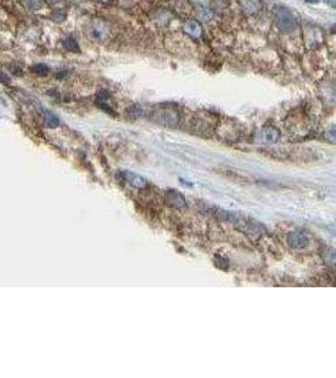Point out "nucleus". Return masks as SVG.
<instances>
[{"label":"nucleus","mask_w":336,"mask_h":378,"mask_svg":"<svg viewBox=\"0 0 336 378\" xmlns=\"http://www.w3.org/2000/svg\"><path fill=\"white\" fill-rule=\"evenodd\" d=\"M97 2H102V3H107V2H110V0H97Z\"/></svg>","instance_id":"412c9836"},{"label":"nucleus","mask_w":336,"mask_h":378,"mask_svg":"<svg viewBox=\"0 0 336 378\" xmlns=\"http://www.w3.org/2000/svg\"><path fill=\"white\" fill-rule=\"evenodd\" d=\"M241 5L246 14H256L262 9L261 0H241Z\"/></svg>","instance_id":"1a4fd4ad"},{"label":"nucleus","mask_w":336,"mask_h":378,"mask_svg":"<svg viewBox=\"0 0 336 378\" xmlns=\"http://www.w3.org/2000/svg\"><path fill=\"white\" fill-rule=\"evenodd\" d=\"M279 139V131L273 126H266L256 135V141L263 144H275Z\"/></svg>","instance_id":"39448f33"},{"label":"nucleus","mask_w":336,"mask_h":378,"mask_svg":"<svg viewBox=\"0 0 336 378\" xmlns=\"http://www.w3.org/2000/svg\"><path fill=\"white\" fill-rule=\"evenodd\" d=\"M273 18H275L277 28L282 33H292L294 31H296V18L292 14L291 10H289L287 8L282 7V5H277L273 8Z\"/></svg>","instance_id":"f03ea898"},{"label":"nucleus","mask_w":336,"mask_h":378,"mask_svg":"<svg viewBox=\"0 0 336 378\" xmlns=\"http://www.w3.org/2000/svg\"><path fill=\"white\" fill-rule=\"evenodd\" d=\"M321 256L326 266H329L332 270H336V251L332 250V248L325 247L322 248Z\"/></svg>","instance_id":"9d476101"},{"label":"nucleus","mask_w":336,"mask_h":378,"mask_svg":"<svg viewBox=\"0 0 336 378\" xmlns=\"http://www.w3.org/2000/svg\"><path fill=\"white\" fill-rule=\"evenodd\" d=\"M183 29H184V32L188 34V36L194 38V39H199V38H201V33H203L200 24H199L197 20H192V19L185 21Z\"/></svg>","instance_id":"6e6552de"},{"label":"nucleus","mask_w":336,"mask_h":378,"mask_svg":"<svg viewBox=\"0 0 336 378\" xmlns=\"http://www.w3.org/2000/svg\"><path fill=\"white\" fill-rule=\"evenodd\" d=\"M50 17H52L53 20L58 21V23H60V21H63L64 19H66L67 14H66V12H64L63 9H55L52 12V14H50Z\"/></svg>","instance_id":"f3484780"},{"label":"nucleus","mask_w":336,"mask_h":378,"mask_svg":"<svg viewBox=\"0 0 336 378\" xmlns=\"http://www.w3.org/2000/svg\"><path fill=\"white\" fill-rule=\"evenodd\" d=\"M31 69L33 72H36V74H42V75L47 74V72L49 71V69H48V67L45 66L44 63H37V64H34V66L31 67Z\"/></svg>","instance_id":"a211bd4d"},{"label":"nucleus","mask_w":336,"mask_h":378,"mask_svg":"<svg viewBox=\"0 0 336 378\" xmlns=\"http://www.w3.org/2000/svg\"><path fill=\"white\" fill-rule=\"evenodd\" d=\"M121 175H122V179L134 188L142 189L147 185V180L145 179L144 177H141V175L136 174V173L122 172L121 173Z\"/></svg>","instance_id":"0eeeda50"},{"label":"nucleus","mask_w":336,"mask_h":378,"mask_svg":"<svg viewBox=\"0 0 336 378\" xmlns=\"http://www.w3.org/2000/svg\"><path fill=\"white\" fill-rule=\"evenodd\" d=\"M306 33L311 34V37H305V38L307 42H313V47H315V45L320 44V43L322 42L321 31H320L319 28H316V27H314V26L308 27V28L306 29Z\"/></svg>","instance_id":"9b49d317"},{"label":"nucleus","mask_w":336,"mask_h":378,"mask_svg":"<svg viewBox=\"0 0 336 378\" xmlns=\"http://www.w3.org/2000/svg\"><path fill=\"white\" fill-rule=\"evenodd\" d=\"M287 244L294 250H302L308 245V239L303 232L292 231L287 234Z\"/></svg>","instance_id":"423d86ee"},{"label":"nucleus","mask_w":336,"mask_h":378,"mask_svg":"<svg viewBox=\"0 0 336 378\" xmlns=\"http://www.w3.org/2000/svg\"><path fill=\"white\" fill-rule=\"evenodd\" d=\"M151 120L154 121V123L159 124V125L173 128V126L178 125V123L180 121V115L176 110L163 107V109L157 110V111L152 112Z\"/></svg>","instance_id":"7ed1b4c3"},{"label":"nucleus","mask_w":336,"mask_h":378,"mask_svg":"<svg viewBox=\"0 0 336 378\" xmlns=\"http://www.w3.org/2000/svg\"><path fill=\"white\" fill-rule=\"evenodd\" d=\"M194 3H198V4H203V3H206V0H193Z\"/></svg>","instance_id":"aec40b11"},{"label":"nucleus","mask_w":336,"mask_h":378,"mask_svg":"<svg viewBox=\"0 0 336 378\" xmlns=\"http://www.w3.org/2000/svg\"><path fill=\"white\" fill-rule=\"evenodd\" d=\"M198 15H199V18H200V19H203V20L208 21V20H211L212 18H213V12H212V10L209 9V8L201 7V8H199Z\"/></svg>","instance_id":"2eb2a0df"},{"label":"nucleus","mask_w":336,"mask_h":378,"mask_svg":"<svg viewBox=\"0 0 336 378\" xmlns=\"http://www.w3.org/2000/svg\"><path fill=\"white\" fill-rule=\"evenodd\" d=\"M63 47L66 48L68 52H76V53L80 52L79 43H77V40L72 37H68L67 39L63 40Z\"/></svg>","instance_id":"ddd939ff"},{"label":"nucleus","mask_w":336,"mask_h":378,"mask_svg":"<svg viewBox=\"0 0 336 378\" xmlns=\"http://www.w3.org/2000/svg\"><path fill=\"white\" fill-rule=\"evenodd\" d=\"M21 4L28 10H38L40 8L39 0H21Z\"/></svg>","instance_id":"dca6fc26"},{"label":"nucleus","mask_w":336,"mask_h":378,"mask_svg":"<svg viewBox=\"0 0 336 378\" xmlns=\"http://www.w3.org/2000/svg\"><path fill=\"white\" fill-rule=\"evenodd\" d=\"M164 202L169 207L175 208V209H185L188 207L185 197L180 192L174 191V189L165 191V193H164Z\"/></svg>","instance_id":"20e7f679"},{"label":"nucleus","mask_w":336,"mask_h":378,"mask_svg":"<svg viewBox=\"0 0 336 378\" xmlns=\"http://www.w3.org/2000/svg\"><path fill=\"white\" fill-rule=\"evenodd\" d=\"M209 210H211L212 215L216 216L217 218L232 223L236 228L244 232V233L261 234L266 232V227L261 222L254 220V218L249 217V216L242 215V213L238 212H230V210L220 209V208L217 207L209 208Z\"/></svg>","instance_id":"f257e3e1"},{"label":"nucleus","mask_w":336,"mask_h":378,"mask_svg":"<svg viewBox=\"0 0 336 378\" xmlns=\"http://www.w3.org/2000/svg\"><path fill=\"white\" fill-rule=\"evenodd\" d=\"M44 121L47 124V126L55 129L60 126V119L56 115L55 112L49 111V110H44Z\"/></svg>","instance_id":"f8f14e48"},{"label":"nucleus","mask_w":336,"mask_h":378,"mask_svg":"<svg viewBox=\"0 0 336 378\" xmlns=\"http://www.w3.org/2000/svg\"><path fill=\"white\" fill-rule=\"evenodd\" d=\"M324 139L326 141L331 143V144H336V125H331L324 131Z\"/></svg>","instance_id":"4468645a"},{"label":"nucleus","mask_w":336,"mask_h":378,"mask_svg":"<svg viewBox=\"0 0 336 378\" xmlns=\"http://www.w3.org/2000/svg\"><path fill=\"white\" fill-rule=\"evenodd\" d=\"M47 3H49V4H56V3H58L60 0H45Z\"/></svg>","instance_id":"6ab92c4d"}]
</instances>
